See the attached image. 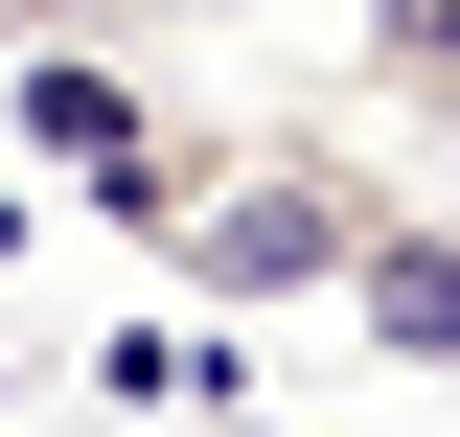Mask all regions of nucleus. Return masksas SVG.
<instances>
[{
	"instance_id": "f257e3e1",
	"label": "nucleus",
	"mask_w": 460,
	"mask_h": 437,
	"mask_svg": "<svg viewBox=\"0 0 460 437\" xmlns=\"http://www.w3.org/2000/svg\"><path fill=\"white\" fill-rule=\"evenodd\" d=\"M392 184L345 162V138H230V184H208V230H184V299H230V323H253V299H368V254H392Z\"/></svg>"
},
{
	"instance_id": "f03ea898",
	"label": "nucleus",
	"mask_w": 460,
	"mask_h": 437,
	"mask_svg": "<svg viewBox=\"0 0 460 437\" xmlns=\"http://www.w3.org/2000/svg\"><path fill=\"white\" fill-rule=\"evenodd\" d=\"M345 323L392 345V369H460V230H438V208H414V230H392V254H368V299H345Z\"/></svg>"
},
{
	"instance_id": "7ed1b4c3",
	"label": "nucleus",
	"mask_w": 460,
	"mask_h": 437,
	"mask_svg": "<svg viewBox=\"0 0 460 437\" xmlns=\"http://www.w3.org/2000/svg\"><path fill=\"white\" fill-rule=\"evenodd\" d=\"M345 69H368V115L460 138V0H392V23H345Z\"/></svg>"
}]
</instances>
